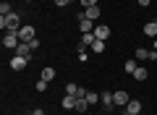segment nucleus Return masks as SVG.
<instances>
[{
	"label": "nucleus",
	"instance_id": "nucleus-1",
	"mask_svg": "<svg viewBox=\"0 0 157 115\" xmlns=\"http://www.w3.org/2000/svg\"><path fill=\"white\" fill-rule=\"evenodd\" d=\"M0 26L6 29V32H18L24 24H21V18L16 13H8V16H0Z\"/></svg>",
	"mask_w": 157,
	"mask_h": 115
},
{
	"label": "nucleus",
	"instance_id": "nucleus-2",
	"mask_svg": "<svg viewBox=\"0 0 157 115\" xmlns=\"http://www.w3.org/2000/svg\"><path fill=\"white\" fill-rule=\"evenodd\" d=\"M34 37H37V29H34L32 24H24V26L18 29V39H21V42H32Z\"/></svg>",
	"mask_w": 157,
	"mask_h": 115
},
{
	"label": "nucleus",
	"instance_id": "nucleus-3",
	"mask_svg": "<svg viewBox=\"0 0 157 115\" xmlns=\"http://www.w3.org/2000/svg\"><path fill=\"white\" fill-rule=\"evenodd\" d=\"M136 60H155L157 58V50H147V47H136Z\"/></svg>",
	"mask_w": 157,
	"mask_h": 115
},
{
	"label": "nucleus",
	"instance_id": "nucleus-4",
	"mask_svg": "<svg viewBox=\"0 0 157 115\" xmlns=\"http://www.w3.org/2000/svg\"><path fill=\"white\" fill-rule=\"evenodd\" d=\"M113 99H115V107H126V105L131 102L128 92H123V89H118V92H113Z\"/></svg>",
	"mask_w": 157,
	"mask_h": 115
},
{
	"label": "nucleus",
	"instance_id": "nucleus-5",
	"mask_svg": "<svg viewBox=\"0 0 157 115\" xmlns=\"http://www.w3.org/2000/svg\"><path fill=\"white\" fill-rule=\"evenodd\" d=\"M3 44H6V47H18V44H21V39H18V32H6V37H3Z\"/></svg>",
	"mask_w": 157,
	"mask_h": 115
},
{
	"label": "nucleus",
	"instance_id": "nucleus-6",
	"mask_svg": "<svg viewBox=\"0 0 157 115\" xmlns=\"http://www.w3.org/2000/svg\"><path fill=\"white\" fill-rule=\"evenodd\" d=\"M16 55L29 60V58H32V47H29V42H21V44H18V47H16Z\"/></svg>",
	"mask_w": 157,
	"mask_h": 115
},
{
	"label": "nucleus",
	"instance_id": "nucleus-7",
	"mask_svg": "<svg viewBox=\"0 0 157 115\" xmlns=\"http://www.w3.org/2000/svg\"><path fill=\"white\" fill-rule=\"evenodd\" d=\"M76 99L78 97H73V94H66V97H63V110H68V113H71V110H76Z\"/></svg>",
	"mask_w": 157,
	"mask_h": 115
},
{
	"label": "nucleus",
	"instance_id": "nucleus-8",
	"mask_svg": "<svg viewBox=\"0 0 157 115\" xmlns=\"http://www.w3.org/2000/svg\"><path fill=\"white\" fill-rule=\"evenodd\" d=\"M78 29H81V34H89V32H94V29H92V18L81 16V18H78Z\"/></svg>",
	"mask_w": 157,
	"mask_h": 115
},
{
	"label": "nucleus",
	"instance_id": "nucleus-9",
	"mask_svg": "<svg viewBox=\"0 0 157 115\" xmlns=\"http://www.w3.org/2000/svg\"><path fill=\"white\" fill-rule=\"evenodd\" d=\"M89 107H92V105L86 102V97H78V99H76V113L86 115V113H89Z\"/></svg>",
	"mask_w": 157,
	"mask_h": 115
},
{
	"label": "nucleus",
	"instance_id": "nucleus-10",
	"mask_svg": "<svg viewBox=\"0 0 157 115\" xmlns=\"http://www.w3.org/2000/svg\"><path fill=\"white\" fill-rule=\"evenodd\" d=\"M26 58H18V55H16V58H11V68H13V71H24V68H26Z\"/></svg>",
	"mask_w": 157,
	"mask_h": 115
},
{
	"label": "nucleus",
	"instance_id": "nucleus-11",
	"mask_svg": "<svg viewBox=\"0 0 157 115\" xmlns=\"http://www.w3.org/2000/svg\"><path fill=\"white\" fill-rule=\"evenodd\" d=\"M126 113H128V115H139L141 113V102H139V99H131V102L126 105Z\"/></svg>",
	"mask_w": 157,
	"mask_h": 115
},
{
	"label": "nucleus",
	"instance_id": "nucleus-12",
	"mask_svg": "<svg viewBox=\"0 0 157 115\" xmlns=\"http://www.w3.org/2000/svg\"><path fill=\"white\" fill-rule=\"evenodd\" d=\"M94 37L97 39H107L110 37V26H107V24H100V26L94 29Z\"/></svg>",
	"mask_w": 157,
	"mask_h": 115
},
{
	"label": "nucleus",
	"instance_id": "nucleus-13",
	"mask_svg": "<svg viewBox=\"0 0 157 115\" xmlns=\"http://www.w3.org/2000/svg\"><path fill=\"white\" fill-rule=\"evenodd\" d=\"M100 102L105 105L107 110H110V107H115V99H113V94H110V92H105V94H100Z\"/></svg>",
	"mask_w": 157,
	"mask_h": 115
},
{
	"label": "nucleus",
	"instance_id": "nucleus-14",
	"mask_svg": "<svg viewBox=\"0 0 157 115\" xmlns=\"http://www.w3.org/2000/svg\"><path fill=\"white\" fill-rule=\"evenodd\" d=\"M144 34H147V37H157V24L155 21L144 24Z\"/></svg>",
	"mask_w": 157,
	"mask_h": 115
},
{
	"label": "nucleus",
	"instance_id": "nucleus-15",
	"mask_svg": "<svg viewBox=\"0 0 157 115\" xmlns=\"http://www.w3.org/2000/svg\"><path fill=\"white\" fill-rule=\"evenodd\" d=\"M86 18H92V21H94V18H100V6H92V8H86V13H84Z\"/></svg>",
	"mask_w": 157,
	"mask_h": 115
},
{
	"label": "nucleus",
	"instance_id": "nucleus-16",
	"mask_svg": "<svg viewBox=\"0 0 157 115\" xmlns=\"http://www.w3.org/2000/svg\"><path fill=\"white\" fill-rule=\"evenodd\" d=\"M42 79H45V81H52V79H55V68H52V66L42 68Z\"/></svg>",
	"mask_w": 157,
	"mask_h": 115
},
{
	"label": "nucleus",
	"instance_id": "nucleus-17",
	"mask_svg": "<svg viewBox=\"0 0 157 115\" xmlns=\"http://www.w3.org/2000/svg\"><path fill=\"white\" fill-rule=\"evenodd\" d=\"M126 73H131V76H134V71H136V68H139V63H136V58H131V60H126Z\"/></svg>",
	"mask_w": 157,
	"mask_h": 115
},
{
	"label": "nucleus",
	"instance_id": "nucleus-18",
	"mask_svg": "<svg viewBox=\"0 0 157 115\" xmlns=\"http://www.w3.org/2000/svg\"><path fill=\"white\" fill-rule=\"evenodd\" d=\"M94 39H97V37H94V32H89V34H81V42H84L86 47H92V44H94Z\"/></svg>",
	"mask_w": 157,
	"mask_h": 115
},
{
	"label": "nucleus",
	"instance_id": "nucleus-19",
	"mask_svg": "<svg viewBox=\"0 0 157 115\" xmlns=\"http://www.w3.org/2000/svg\"><path fill=\"white\" fill-rule=\"evenodd\" d=\"M92 52H105V39H94V44H92Z\"/></svg>",
	"mask_w": 157,
	"mask_h": 115
},
{
	"label": "nucleus",
	"instance_id": "nucleus-20",
	"mask_svg": "<svg viewBox=\"0 0 157 115\" xmlns=\"http://www.w3.org/2000/svg\"><path fill=\"white\" fill-rule=\"evenodd\" d=\"M134 79H136V81H144V79H147V68H136V71H134Z\"/></svg>",
	"mask_w": 157,
	"mask_h": 115
},
{
	"label": "nucleus",
	"instance_id": "nucleus-21",
	"mask_svg": "<svg viewBox=\"0 0 157 115\" xmlns=\"http://www.w3.org/2000/svg\"><path fill=\"white\" fill-rule=\"evenodd\" d=\"M86 102H89V105H97V102H100V94L89 92V94H86Z\"/></svg>",
	"mask_w": 157,
	"mask_h": 115
},
{
	"label": "nucleus",
	"instance_id": "nucleus-22",
	"mask_svg": "<svg viewBox=\"0 0 157 115\" xmlns=\"http://www.w3.org/2000/svg\"><path fill=\"white\" fill-rule=\"evenodd\" d=\"M76 92H78V84H66V94H73L76 97Z\"/></svg>",
	"mask_w": 157,
	"mask_h": 115
},
{
	"label": "nucleus",
	"instance_id": "nucleus-23",
	"mask_svg": "<svg viewBox=\"0 0 157 115\" xmlns=\"http://www.w3.org/2000/svg\"><path fill=\"white\" fill-rule=\"evenodd\" d=\"M0 13H3V16H8V13H13V11H11V3H0Z\"/></svg>",
	"mask_w": 157,
	"mask_h": 115
},
{
	"label": "nucleus",
	"instance_id": "nucleus-24",
	"mask_svg": "<svg viewBox=\"0 0 157 115\" xmlns=\"http://www.w3.org/2000/svg\"><path fill=\"white\" fill-rule=\"evenodd\" d=\"M47 84H50V81H45V79H39V81H37V92H45V89H47Z\"/></svg>",
	"mask_w": 157,
	"mask_h": 115
},
{
	"label": "nucleus",
	"instance_id": "nucleus-25",
	"mask_svg": "<svg viewBox=\"0 0 157 115\" xmlns=\"http://www.w3.org/2000/svg\"><path fill=\"white\" fill-rule=\"evenodd\" d=\"M29 47H32V52H34V50H39V39H37V37H34V39H32V42H29Z\"/></svg>",
	"mask_w": 157,
	"mask_h": 115
},
{
	"label": "nucleus",
	"instance_id": "nucleus-26",
	"mask_svg": "<svg viewBox=\"0 0 157 115\" xmlns=\"http://www.w3.org/2000/svg\"><path fill=\"white\" fill-rule=\"evenodd\" d=\"M81 6H84V8H92V6H97V0H81Z\"/></svg>",
	"mask_w": 157,
	"mask_h": 115
},
{
	"label": "nucleus",
	"instance_id": "nucleus-27",
	"mask_svg": "<svg viewBox=\"0 0 157 115\" xmlns=\"http://www.w3.org/2000/svg\"><path fill=\"white\" fill-rule=\"evenodd\" d=\"M68 3H71V0H55V6H58V8H66Z\"/></svg>",
	"mask_w": 157,
	"mask_h": 115
},
{
	"label": "nucleus",
	"instance_id": "nucleus-28",
	"mask_svg": "<svg viewBox=\"0 0 157 115\" xmlns=\"http://www.w3.org/2000/svg\"><path fill=\"white\" fill-rule=\"evenodd\" d=\"M32 115H45V110H42V107H34V110H32Z\"/></svg>",
	"mask_w": 157,
	"mask_h": 115
},
{
	"label": "nucleus",
	"instance_id": "nucleus-29",
	"mask_svg": "<svg viewBox=\"0 0 157 115\" xmlns=\"http://www.w3.org/2000/svg\"><path fill=\"white\" fill-rule=\"evenodd\" d=\"M136 3H139L141 8H147V6H149V3H152V0H136Z\"/></svg>",
	"mask_w": 157,
	"mask_h": 115
},
{
	"label": "nucleus",
	"instance_id": "nucleus-30",
	"mask_svg": "<svg viewBox=\"0 0 157 115\" xmlns=\"http://www.w3.org/2000/svg\"><path fill=\"white\" fill-rule=\"evenodd\" d=\"M24 3H32V0H24Z\"/></svg>",
	"mask_w": 157,
	"mask_h": 115
},
{
	"label": "nucleus",
	"instance_id": "nucleus-31",
	"mask_svg": "<svg viewBox=\"0 0 157 115\" xmlns=\"http://www.w3.org/2000/svg\"><path fill=\"white\" fill-rule=\"evenodd\" d=\"M123 115H128V113H123Z\"/></svg>",
	"mask_w": 157,
	"mask_h": 115
},
{
	"label": "nucleus",
	"instance_id": "nucleus-32",
	"mask_svg": "<svg viewBox=\"0 0 157 115\" xmlns=\"http://www.w3.org/2000/svg\"><path fill=\"white\" fill-rule=\"evenodd\" d=\"M155 24H157V18H155Z\"/></svg>",
	"mask_w": 157,
	"mask_h": 115
},
{
	"label": "nucleus",
	"instance_id": "nucleus-33",
	"mask_svg": "<svg viewBox=\"0 0 157 115\" xmlns=\"http://www.w3.org/2000/svg\"><path fill=\"white\" fill-rule=\"evenodd\" d=\"M86 115H92V113H86Z\"/></svg>",
	"mask_w": 157,
	"mask_h": 115
},
{
	"label": "nucleus",
	"instance_id": "nucleus-34",
	"mask_svg": "<svg viewBox=\"0 0 157 115\" xmlns=\"http://www.w3.org/2000/svg\"><path fill=\"white\" fill-rule=\"evenodd\" d=\"M139 115H141V113H139Z\"/></svg>",
	"mask_w": 157,
	"mask_h": 115
}]
</instances>
